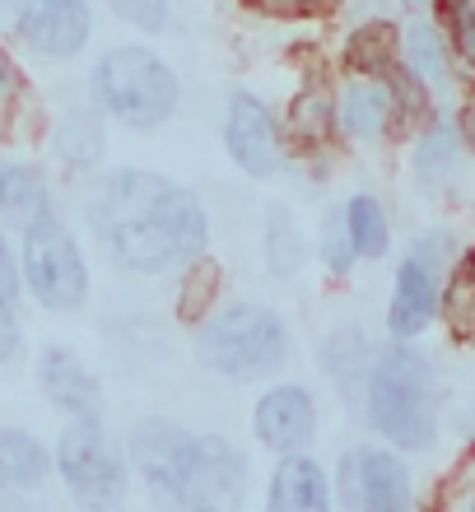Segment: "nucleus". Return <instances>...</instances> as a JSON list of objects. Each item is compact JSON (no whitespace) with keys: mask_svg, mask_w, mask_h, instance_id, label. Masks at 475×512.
Returning a JSON list of instances; mask_svg holds the SVG:
<instances>
[{"mask_svg":"<svg viewBox=\"0 0 475 512\" xmlns=\"http://www.w3.org/2000/svg\"><path fill=\"white\" fill-rule=\"evenodd\" d=\"M103 145H108V135H103L98 112H89V108H70L52 135L56 159L66 163V168H94L103 159Z\"/></svg>","mask_w":475,"mask_h":512,"instance_id":"19","label":"nucleus"},{"mask_svg":"<svg viewBox=\"0 0 475 512\" xmlns=\"http://www.w3.org/2000/svg\"><path fill=\"white\" fill-rule=\"evenodd\" d=\"M438 512H475V457L452 475V489H448V499L438 503Z\"/></svg>","mask_w":475,"mask_h":512,"instance_id":"32","label":"nucleus"},{"mask_svg":"<svg viewBox=\"0 0 475 512\" xmlns=\"http://www.w3.org/2000/svg\"><path fill=\"white\" fill-rule=\"evenodd\" d=\"M19 89H24V84H19V70H14L10 56L0 52V126L10 122V112L19 108Z\"/></svg>","mask_w":475,"mask_h":512,"instance_id":"33","label":"nucleus"},{"mask_svg":"<svg viewBox=\"0 0 475 512\" xmlns=\"http://www.w3.org/2000/svg\"><path fill=\"white\" fill-rule=\"evenodd\" d=\"M19 289H24V280H19V261H14L10 243H5V233H0V298L19 303Z\"/></svg>","mask_w":475,"mask_h":512,"instance_id":"35","label":"nucleus"},{"mask_svg":"<svg viewBox=\"0 0 475 512\" xmlns=\"http://www.w3.org/2000/svg\"><path fill=\"white\" fill-rule=\"evenodd\" d=\"M19 280L47 312H80L89 298V266L80 256L75 233L56 215H42L24 229L19 247Z\"/></svg>","mask_w":475,"mask_h":512,"instance_id":"6","label":"nucleus"},{"mask_svg":"<svg viewBox=\"0 0 475 512\" xmlns=\"http://www.w3.org/2000/svg\"><path fill=\"white\" fill-rule=\"evenodd\" d=\"M438 308H443V322H448L452 340H475V252H462L457 266H452L448 284L438 289Z\"/></svg>","mask_w":475,"mask_h":512,"instance_id":"21","label":"nucleus"},{"mask_svg":"<svg viewBox=\"0 0 475 512\" xmlns=\"http://www.w3.org/2000/svg\"><path fill=\"white\" fill-rule=\"evenodd\" d=\"M196 512H219V508H196Z\"/></svg>","mask_w":475,"mask_h":512,"instance_id":"39","label":"nucleus"},{"mask_svg":"<svg viewBox=\"0 0 475 512\" xmlns=\"http://www.w3.org/2000/svg\"><path fill=\"white\" fill-rule=\"evenodd\" d=\"M317 433V405L313 391L299 387V382H280L252 405V438H257L266 452H303Z\"/></svg>","mask_w":475,"mask_h":512,"instance_id":"12","label":"nucleus"},{"mask_svg":"<svg viewBox=\"0 0 475 512\" xmlns=\"http://www.w3.org/2000/svg\"><path fill=\"white\" fill-rule=\"evenodd\" d=\"M215 294H219V266L210 256H196L182 266V298H177V317L182 322H205L215 312Z\"/></svg>","mask_w":475,"mask_h":512,"instance_id":"22","label":"nucleus"},{"mask_svg":"<svg viewBox=\"0 0 475 512\" xmlns=\"http://www.w3.org/2000/svg\"><path fill=\"white\" fill-rule=\"evenodd\" d=\"M247 489V457L229 438L215 433H196V461H191V485H187V508H219L233 512Z\"/></svg>","mask_w":475,"mask_h":512,"instance_id":"13","label":"nucleus"},{"mask_svg":"<svg viewBox=\"0 0 475 512\" xmlns=\"http://www.w3.org/2000/svg\"><path fill=\"white\" fill-rule=\"evenodd\" d=\"M443 247L448 238H420L410 256L396 266L392 303H387V326L396 340H415L438 312V289H443Z\"/></svg>","mask_w":475,"mask_h":512,"instance_id":"8","label":"nucleus"},{"mask_svg":"<svg viewBox=\"0 0 475 512\" xmlns=\"http://www.w3.org/2000/svg\"><path fill=\"white\" fill-rule=\"evenodd\" d=\"M462 140H466V145L475 149V103H471V108L462 112Z\"/></svg>","mask_w":475,"mask_h":512,"instance_id":"37","label":"nucleus"},{"mask_svg":"<svg viewBox=\"0 0 475 512\" xmlns=\"http://www.w3.org/2000/svg\"><path fill=\"white\" fill-rule=\"evenodd\" d=\"M392 112H396V94L382 80H368V75H359L340 98V122L359 140H378L392 126Z\"/></svg>","mask_w":475,"mask_h":512,"instance_id":"18","label":"nucleus"},{"mask_svg":"<svg viewBox=\"0 0 475 512\" xmlns=\"http://www.w3.org/2000/svg\"><path fill=\"white\" fill-rule=\"evenodd\" d=\"M406 61L424 84L448 89V56H443V38L434 33V24H410L406 28Z\"/></svg>","mask_w":475,"mask_h":512,"instance_id":"24","label":"nucleus"},{"mask_svg":"<svg viewBox=\"0 0 475 512\" xmlns=\"http://www.w3.org/2000/svg\"><path fill=\"white\" fill-rule=\"evenodd\" d=\"M340 494L354 512H410V471L392 447H359L340 461Z\"/></svg>","mask_w":475,"mask_h":512,"instance_id":"9","label":"nucleus"},{"mask_svg":"<svg viewBox=\"0 0 475 512\" xmlns=\"http://www.w3.org/2000/svg\"><path fill=\"white\" fill-rule=\"evenodd\" d=\"M224 149L247 177H271L285 168V145L271 108L257 94H233L224 112Z\"/></svg>","mask_w":475,"mask_h":512,"instance_id":"11","label":"nucleus"},{"mask_svg":"<svg viewBox=\"0 0 475 512\" xmlns=\"http://www.w3.org/2000/svg\"><path fill=\"white\" fill-rule=\"evenodd\" d=\"M392 56H396V28L392 24H368L359 28L345 47V66L368 75V80H378L392 70Z\"/></svg>","mask_w":475,"mask_h":512,"instance_id":"23","label":"nucleus"},{"mask_svg":"<svg viewBox=\"0 0 475 512\" xmlns=\"http://www.w3.org/2000/svg\"><path fill=\"white\" fill-rule=\"evenodd\" d=\"M89 229L131 275H163L205 256L210 219L196 191L145 168H117L89 196Z\"/></svg>","mask_w":475,"mask_h":512,"instance_id":"1","label":"nucleus"},{"mask_svg":"<svg viewBox=\"0 0 475 512\" xmlns=\"http://www.w3.org/2000/svg\"><path fill=\"white\" fill-rule=\"evenodd\" d=\"M354 261H359V256H354V247H350L345 219H326V229H322V266L331 270V275H345Z\"/></svg>","mask_w":475,"mask_h":512,"instance_id":"30","label":"nucleus"},{"mask_svg":"<svg viewBox=\"0 0 475 512\" xmlns=\"http://www.w3.org/2000/svg\"><path fill=\"white\" fill-rule=\"evenodd\" d=\"M457 126L452 122H443V126H434V131L420 140V149H415V173H420V182H429V187H438L443 177L452 173V163H457Z\"/></svg>","mask_w":475,"mask_h":512,"instance_id":"27","label":"nucleus"},{"mask_svg":"<svg viewBox=\"0 0 475 512\" xmlns=\"http://www.w3.org/2000/svg\"><path fill=\"white\" fill-rule=\"evenodd\" d=\"M89 94H94L98 112L112 122L131 126V131H154L177 112V75L150 47H112L108 56H98L94 75H89Z\"/></svg>","mask_w":475,"mask_h":512,"instance_id":"3","label":"nucleus"},{"mask_svg":"<svg viewBox=\"0 0 475 512\" xmlns=\"http://www.w3.org/2000/svg\"><path fill=\"white\" fill-rule=\"evenodd\" d=\"M24 350V331H19V303L0 298V368L14 364Z\"/></svg>","mask_w":475,"mask_h":512,"instance_id":"31","label":"nucleus"},{"mask_svg":"<svg viewBox=\"0 0 475 512\" xmlns=\"http://www.w3.org/2000/svg\"><path fill=\"white\" fill-rule=\"evenodd\" d=\"M406 5H410V10H420V5H424V0H406Z\"/></svg>","mask_w":475,"mask_h":512,"instance_id":"38","label":"nucleus"},{"mask_svg":"<svg viewBox=\"0 0 475 512\" xmlns=\"http://www.w3.org/2000/svg\"><path fill=\"white\" fill-rule=\"evenodd\" d=\"M247 5H261V10H271V14H299V10H308L313 0H247Z\"/></svg>","mask_w":475,"mask_h":512,"instance_id":"36","label":"nucleus"},{"mask_svg":"<svg viewBox=\"0 0 475 512\" xmlns=\"http://www.w3.org/2000/svg\"><path fill=\"white\" fill-rule=\"evenodd\" d=\"M52 466L80 508L112 512L126 499V457L108 438L103 419H70L61 438H56Z\"/></svg>","mask_w":475,"mask_h":512,"instance_id":"5","label":"nucleus"},{"mask_svg":"<svg viewBox=\"0 0 475 512\" xmlns=\"http://www.w3.org/2000/svg\"><path fill=\"white\" fill-rule=\"evenodd\" d=\"M52 475V452L28 429H0V494H38Z\"/></svg>","mask_w":475,"mask_h":512,"instance_id":"16","label":"nucleus"},{"mask_svg":"<svg viewBox=\"0 0 475 512\" xmlns=\"http://www.w3.org/2000/svg\"><path fill=\"white\" fill-rule=\"evenodd\" d=\"M364 396L373 433L387 438L396 452H424L434 443V378H429V359L420 350H410V340H396L392 350H382L368 364Z\"/></svg>","mask_w":475,"mask_h":512,"instance_id":"2","label":"nucleus"},{"mask_svg":"<svg viewBox=\"0 0 475 512\" xmlns=\"http://www.w3.org/2000/svg\"><path fill=\"white\" fill-rule=\"evenodd\" d=\"M201 331V364L219 378L247 382L280 373L289 359V331L285 317L266 303H224L205 317Z\"/></svg>","mask_w":475,"mask_h":512,"instance_id":"4","label":"nucleus"},{"mask_svg":"<svg viewBox=\"0 0 475 512\" xmlns=\"http://www.w3.org/2000/svg\"><path fill=\"white\" fill-rule=\"evenodd\" d=\"M261 252H266V266L271 275H294L303 266V238L294 229V219L285 210H271L266 219V233H261Z\"/></svg>","mask_w":475,"mask_h":512,"instance_id":"25","label":"nucleus"},{"mask_svg":"<svg viewBox=\"0 0 475 512\" xmlns=\"http://www.w3.org/2000/svg\"><path fill=\"white\" fill-rule=\"evenodd\" d=\"M131 457L136 471L145 475L150 494L163 508H187V485H191V461H196V433L177 429L173 419H145L131 433Z\"/></svg>","mask_w":475,"mask_h":512,"instance_id":"7","label":"nucleus"},{"mask_svg":"<svg viewBox=\"0 0 475 512\" xmlns=\"http://www.w3.org/2000/svg\"><path fill=\"white\" fill-rule=\"evenodd\" d=\"M38 382L47 391V401L56 410H66L70 419H103V382L94 378V368H84L75 350L47 345L38 354Z\"/></svg>","mask_w":475,"mask_h":512,"instance_id":"14","label":"nucleus"},{"mask_svg":"<svg viewBox=\"0 0 475 512\" xmlns=\"http://www.w3.org/2000/svg\"><path fill=\"white\" fill-rule=\"evenodd\" d=\"M326 373L340 382V387H350V382H364L368 378V359H364V345L354 331H340V336L326 340Z\"/></svg>","mask_w":475,"mask_h":512,"instance_id":"28","label":"nucleus"},{"mask_svg":"<svg viewBox=\"0 0 475 512\" xmlns=\"http://www.w3.org/2000/svg\"><path fill=\"white\" fill-rule=\"evenodd\" d=\"M266 512H331V480L308 452H289L271 471Z\"/></svg>","mask_w":475,"mask_h":512,"instance_id":"15","label":"nucleus"},{"mask_svg":"<svg viewBox=\"0 0 475 512\" xmlns=\"http://www.w3.org/2000/svg\"><path fill=\"white\" fill-rule=\"evenodd\" d=\"M452 19H457V52H462V61L475 66V5L471 0H457Z\"/></svg>","mask_w":475,"mask_h":512,"instance_id":"34","label":"nucleus"},{"mask_svg":"<svg viewBox=\"0 0 475 512\" xmlns=\"http://www.w3.org/2000/svg\"><path fill=\"white\" fill-rule=\"evenodd\" d=\"M108 10L126 19L140 33H163L168 28V0H108Z\"/></svg>","mask_w":475,"mask_h":512,"instance_id":"29","label":"nucleus"},{"mask_svg":"<svg viewBox=\"0 0 475 512\" xmlns=\"http://www.w3.org/2000/svg\"><path fill=\"white\" fill-rule=\"evenodd\" d=\"M0 215L14 219V224H38L42 215H52V191H47V177L33 168V163L19 159H0Z\"/></svg>","mask_w":475,"mask_h":512,"instance_id":"17","label":"nucleus"},{"mask_svg":"<svg viewBox=\"0 0 475 512\" xmlns=\"http://www.w3.org/2000/svg\"><path fill=\"white\" fill-rule=\"evenodd\" d=\"M14 33L38 56L70 61L89 47L94 19L84 0H14Z\"/></svg>","mask_w":475,"mask_h":512,"instance_id":"10","label":"nucleus"},{"mask_svg":"<svg viewBox=\"0 0 475 512\" xmlns=\"http://www.w3.org/2000/svg\"><path fill=\"white\" fill-rule=\"evenodd\" d=\"M345 233H350V247L354 256H364V261H378L387 247H392V224H387V210H382L378 196H368V191H359V196H350L345 201Z\"/></svg>","mask_w":475,"mask_h":512,"instance_id":"20","label":"nucleus"},{"mask_svg":"<svg viewBox=\"0 0 475 512\" xmlns=\"http://www.w3.org/2000/svg\"><path fill=\"white\" fill-rule=\"evenodd\" d=\"M331 126H336V108H331V98L317 94V89H308V94L294 103V112H289V131H294L299 149L326 145V140H331Z\"/></svg>","mask_w":475,"mask_h":512,"instance_id":"26","label":"nucleus"}]
</instances>
